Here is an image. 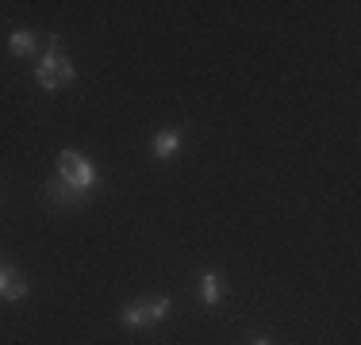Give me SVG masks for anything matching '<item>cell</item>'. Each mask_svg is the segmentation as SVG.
Instances as JSON below:
<instances>
[{
  "mask_svg": "<svg viewBox=\"0 0 361 345\" xmlns=\"http://www.w3.org/2000/svg\"><path fill=\"white\" fill-rule=\"evenodd\" d=\"M54 177L62 180V184H70L73 192L89 196V200L97 196V188H100V169H97V161H92L89 153H81V150H62V153H58Z\"/></svg>",
  "mask_w": 361,
  "mask_h": 345,
  "instance_id": "cell-1",
  "label": "cell"
},
{
  "mask_svg": "<svg viewBox=\"0 0 361 345\" xmlns=\"http://www.w3.org/2000/svg\"><path fill=\"white\" fill-rule=\"evenodd\" d=\"M169 296H158V299H135V303H127L123 310H119V322L131 326V330H139V326H158L166 322L169 315Z\"/></svg>",
  "mask_w": 361,
  "mask_h": 345,
  "instance_id": "cell-2",
  "label": "cell"
},
{
  "mask_svg": "<svg viewBox=\"0 0 361 345\" xmlns=\"http://www.w3.org/2000/svg\"><path fill=\"white\" fill-rule=\"evenodd\" d=\"M66 54V46H62V34H50V42H47V54L39 58V65H35V81H39V89L42 92H58V58Z\"/></svg>",
  "mask_w": 361,
  "mask_h": 345,
  "instance_id": "cell-3",
  "label": "cell"
},
{
  "mask_svg": "<svg viewBox=\"0 0 361 345\" xmlns=\"http://www.w3.org/2000/svg\"><path fill=\"white\" fill-rule=\"evenodd\" d=\"M31 296V280L23 276L16 265H0V299L4 303H20Z\"/></svg>",
  "mask_w": 361,
  "mask_h": 345,
  "instance_id": "cell-4",
  "label": "cell"
},
{
  "mask_svg": "<svg viewBox=\"0 0 361 345\" xmlns=\"http://www.w3.org/2000/svg\"><path fill=\"white\" fill-rule=\"evenodd\" d=\"M42 200H47L50 207H62V211H73V207L89 203V196L73 192L70 184H62V180H58V177H50L47 184H42Z\"/></svg>",
  "mask_w": 361,
  "mask_h": 345,
  "instance_id": "cell-5",
  "label": "cell"
},
{
  "mask_svg": "<svg viewBox=\"0 0 361 345\" xmlns=\"http://www.w3.org/2000/svg\"><path fill=\"white\" fill-rule=\"evenodd\" d=\"M180 142H185V127H161V131L154 134V142H150V158L154 161H169L180 150Z\"/></svg>",
  "mask_w": 361,
  "mask_h": 345,
  "instance_id": "cell-6",
  "label": "cell"
},
{
  "mask_svg": "<svg viewBox=\"0 0 361 345\" xmlns=\"http://www.w3.org/2000/svg\"><path fill=\"white\" fill-rule=\"evenodd\" d=\"M223 299H227V280H223V272H216V269L200 272V303L219 307Z\"/></svg>",
  "mask_w": 361,
  "mask_h": 345,
  "instance_id": "cell-7",
  "label": "cell"
},
{
  "mask_svg": "<svg viewBox=\"0 0 361 345\" xmlns=\"http://www.w3.org/2000/svg\"><path fill=\"white\" fill-rule=\"evenodd\" d=\"M8 50H12L16 58H31L39 50V34L31 27H16L12 34H8Z\"/></svg>",
  "mask_w": 361,
  "mask_h": 345,
  "instance_id": "cell-8",
  "label": "cell"
},
{
  "mask_svg": "<svg viewBox=\"0 0 361 345\" xmlns=\"http://www.w3.org/2000/svg\"><path fill=\"white\" fill-rule=\"evenodd\" d=\"M77 81V69H73V62H70V58H58V89H70V84Z\"/></svg>",
  "mask_w": 361,
  "mask_h": 345,
  "instance_id": "cell-9",
  "label": "cell"
},
{
  "mask_svg": "<svg viewBox=\"0 0 361 345\" xmlns=\"http://www.w3.org/2000/svg\"><path fill=\"white\" fill-rule=\"evenodd\" d=\"M250 345H273V341H269V338H254Z\"/></svg>",
  "mask_w": 361,
  "mask_h": 345,
  "instance_id": "cell-10",
  "label": "cell"
}]
</instances>
